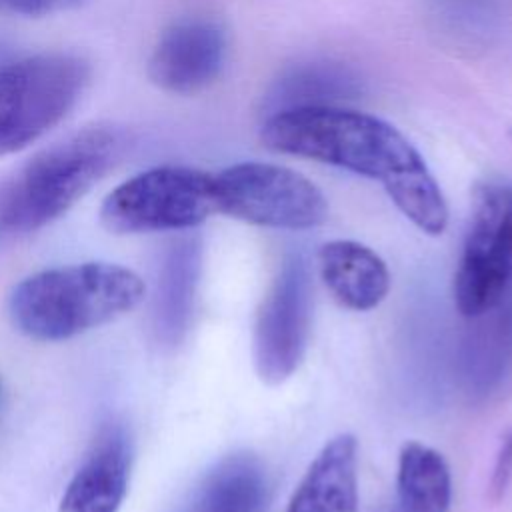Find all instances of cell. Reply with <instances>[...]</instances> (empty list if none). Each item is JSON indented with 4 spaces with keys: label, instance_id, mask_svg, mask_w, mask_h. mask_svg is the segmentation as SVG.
Instances as JSON below:
<instances>
[{
    "label": "cell",
    "instance_id": "cell-13",
    "mask_svg": "<svg viewBox=\"0 0 512 512\" xmlns=\"http://www.w3.org/2000/svg\"><path fill=\"white\" fill-rule=\"evenodd\" d=\"M320 278L330 294L348 310L368 312L390 292L386 262L356 240H330L318 250Z\"/></svg>",
    "mask_w": 512,
    "mask_h": 512
},
{
    "label": "cell",
    "instance_id": "cell-9",
    "mask_svg": "<svg viewBox=\"0 0 512 512\" xmlns=\"http://www.w3.org/2000/svg\"><path fill=\"white\" fill-rule=\"evenodd\" d=\"M226 46V32L216 20L180 18L158 36L148 58V76L164 92H198L220 76Z\"/></svg>",
    "mask_w": 512,
    "mask_h": 512
},
{
    "label": "cell",
    "instance_id": "cell-19",
    "mask_svg": "<svg viewBox=\"0 0 512 512\" xmlns=\"http://www.w3.org/2000/svg\"><path fill=\"white\" fill-rule=\"evenodd\" d=\"M84 2L86 0H0V12L26 18H40L74 10Z\"/></svg>",
    "mask_w": 512,
    "mask_h": 512
},
{
    "label": "cell",
    "instance_id": "cell-6",
    "mask_svg": "<svg viewBox=\"0 0 512 512\" xmlns=\"http://www.w3.org/2000/svg\"><path fill=\"white\" fill-rule=\"evenodd\" d=\"M512 292V184L486 180L474 188L454 302L464 318L498 306Z\"/></svg>",
    "mask_w": 512,
    "mask_h": 512
},
{
    "label": "cell",
    "instance_id": "cell-15",
    "mask_svg": "<svg viewBox=\"0 0 512 512\" xmlns=\"http://www.w3.org/2000/svg\"><path fill=\"white\" fill-rule=\"evenodd\" d=\"M266 492L262 462L250 452H234L206 472L186 512H262Z\"/></svg>",
    "mask_w": 512,
    "mask_h": 512
},
{
    "label": "cell",
    "instance_id": "cell-21",
    "mask_svg": "<svg viewBox=\"0 0 512 512\" xmlns=\"http://www.w3.org/2000/svg\"><path fill=\"white\" fill-rule=\"evenodd\" d=\"M0 398H2V384H0Z\"/></svg>",
    "mask_w": 512,
    "mask_h": 512
},
{
    "label": "cell",
    "instance_id": "cell-12",
    "mask_svg": "<svg viewBox=\"0 0 512 512\" xmlns=\"http://www.w3.org/2000/svg\"><path fill=\"white\" fill-rule=\"evenodd\" d=\"M284 512H358V440L352 434L322 446Z\"/></svg>",
    "mask_w": 512,
    "mask_h": 512
},
{
    "label": "cell",
    "instance_id": "cell-18",
    "mask_svg": "<svg viewBox=\"0 0 512 512\" xmlns=\"http://www.w3.org/2000/svg\"><path fill=\"white\" fill-rule=\"evenodd\" d=\"M510 486H512V428L502 438L500 448L496 452L492 474L488 480V498L492 502H500L506 496Z\"/></svg>",
    "mask_w": 512,
    "mask_h": 512
},
{
    "label": "cell",
    "instance_id": "cell-11",
    "mask_svg": "<svg viewBox=\"0 0 512 512\" xmlns=\"http://www.w3.org/2000/svg\"><path fill=\"white\" fill-rule=\"evenodd\" d=\"M472 320L460 346L458 370L468 396L482 400L512 372V292Z\"/></svg>",
    "mask_w": 512,
    "mask_h": 512
},
{
    "label": "cell",
    "instance_id": "cell-1",
    "mask_svg": "<svg viewBox=\"0 0 512 512\" xmlns=\"http://www.w3.org/2000/svg\"><path fill=\"white\" fill-rule=\"evenodd\" d=\"M268 150L316 160L380 182L396 208L424 234L448 226L444 194L420 152L390 122L344 106L292 108L266 116Z\"/></svg>",
    "mask_w": 512,
    "mask_h": 512
},
{
    "label": "cell",
    "instance_id": "cell-8",
    "mask_svg": "<svg viewBox=\"0 0 512 512\" xmlns=\"http://www.w3.org/2000/svg\"><path fill=\"white\" fill-rule=\"evenodd\" d=\"M312 322V286L306 260L290 254L282 260L256 316L252 358L260 380L280 384L304 360Z\"/></svg>",
    "mask_w": 512,
    "mask_h": 512
},
{
    "label": "cell",
    "instance_id": "cell-4",
    "mask_svg": "<svg viewBox=\"0 0 512 512\" xmlns=\"http://www.w3.org/2000/svg\"><path fill=\"white\" fill-rule=\"evenodd\" d=\"M90 66L70 52H40L0 66V156L48 134L82 98Z\"/></svg>",
    "mask_w": 512,
    "mask_h": 512
},
{
    "label": "cell",
    "instance_id": "cell-3",
    "mask_svg": "<svg viewBox=\"0 0 512 512\" xmlns=\"http://www.w3.org/2000/svg\"><path fill=\"white\" fill-rule=\"evenodd\" d=\"M120 150L122 132L94 124L26 160L0 182V246L58 220L102 178Z\"/></svg>",
    "mask_w": 512,
    "mask_h": 512
},
{
    "label": "cell",
    "instance_id": "cell-5",
    "mask_svg": "<svg viewBox=\"0 0 512 512\" xmlns=\"http://www.w3.org/2000/svg\"><path fill=\"white\" fill-rule=\"evenodd\" d=\"M214 174L190 166H156L116 186L100 220L114 234L190 230L216 214Z\"/></svg>",
    "mask_w": 512,
    "mask_h": 512
},
{
    "label": "cell",
    "instance_id": "cell-7",
    "mask_svg": "<svg viewBox=\"0 0 512 512\" xmlns=\"http://www.w3.org/2000/svg\"><path fill=\"white\" fill-rule=\"evenodd\" d=\"M216 210L278 230H310L328 216L322 190L300 172L270 162H240L214 174Z\"/></svg>",
    "mask_w": 512,
    "mask_h": 512
},
{
    "label": "cell",
    "instance_id": "cell-10",
    "mask_svg": "<svg viewBox=\"0 0 512 512\" xmlns=\"http://www.w3.org/2000/svg\"><path fill=\"white\" fill-rule=\"evenodd\" d=\"M130 442L122 426H106L70 478L58 512H118L130 478Z\"/></svg>",
    "mask_w": 512,
    "mask_h": 512
},
{
    "label": "cell",
    "instance_id": "cell-20",
    "mask_svg": "<svg viewBox=\"0 0 512 512\" xmlns=\"http://www.w3.org/2000/svg\"><path fill=\"white\" fill-rule=\"evenodd\" d=\"M444 2L454 18H462L472 24L490 18L488 14L496 4V0H444Z\"/></svg>",
    "mask_w": 512,
    "mask_h": 512
},
{
    "label": "cell",
    "instance_id": "cell-16",
    "mask_svg": "<svg viewBox=\"0 0 512 512\" xmlns=\"http://www.w3.org/2000/svg\"><path fill=\"white\" fill-rule=\"evenodd\" d=\"M200 276V244L192 236L178 238L166 252L156 290V330L176 344L188 330Z\"/></svg>",
    "mask_w": 512,
    "mask_h": 512
},
{
    "label": "cell",
    "instance_id": "cell-14",
    "mask_svg": "<svg viewBox=\"0 0 512 512\" xmlns=\"http://www.w3.org/2000/svg\"><path fill=\"white\" fill-rule=\"evenodd\" d=\"M362 92L360 74L338 60L312 58L286 66L264 96L266 116L310 106H342Z\"/></svg>",
    "mask_w": 512,
    "mask_h": 512
},
{
    "label": "cell",
    "instance_id": "cell-17",
    "mask_svg": "<svg viewBox=\"0 0 512 512\" xmlns=\"http://www.w3.org/2000/svg\"><path fill=\"white\" fill-rule=\"evenodd\" d=\"M452 474L444 456L422 444L406 442L398 454L396 512H448Z\"/></svg>",
    "mask_w": 512,
    "mask_h": 512
},
{
    "label": "cell",
    "instance_id": "cell-22",
    "mask_svg": "<svg viewBox=\"0 0 512 512\" xmlns=\"http://www.w3.org/2000/svg\"><path fill=\"white\" fill-rule=\"evenodd\" d=\"M510 142H512V130H510Z\"/></svg>",
    "mask_w": 512,
    "mask_h": 512
},
{
    "label": "cell",
    "instance_id": "cell-2",
    "mask_svg": "<svg viewBox=\"0 0 512 512\" xmlns=\"http://www.w3.org/2000/svg\"><path fill=\"white\" fill-rule=\"evenodd\" d=\"M144 280L112 262H82L40 270L20 280L8 298L14 328L36 342H60L108 324L144 298Z\"/></svg>",
    "mask_w": 512,
    "mask_h": 512
}]
</instances>
